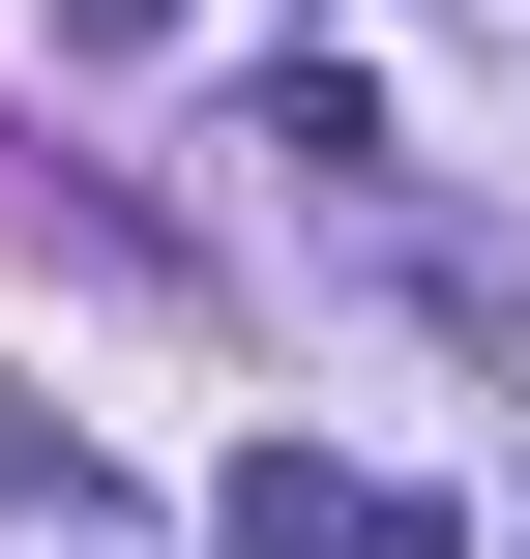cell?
Returning a JSON list of instances; mask_svg holds the SVG:
<instances>
[{
	"label": "cell",
	"mask_w": 530,
	"mask_h": 559,
	"mask_svg": "<svg viewBox=\"0 0 530 559\" xmlns=\"http://www.w3.org/2000/svg\"><path fill=\"white\" fill-rule=\"evenodd\" d=\"M295 559H472V531H443V501H384V472H325V531H295Z\"/></svg>",
	"instance_id": "cell-1"
}]
</instances>
